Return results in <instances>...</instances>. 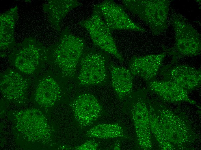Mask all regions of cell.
I'll list each match as a JSON object with an SVG mask.
<instances>
[{
  "label": "cell",
  "mask_w": 201,
  "mask_h": 150,
  "mask_svg": "<svg viewBox=\"0 0 201 150\" xmlns=\"http://www.w3.org/2000/svg\"><path fill=\"white\" fill-rule=\"evenodd\" d=\"M114 150H120V144L118 142L116 143L113 148Z\"/></svg>",
  "instance_id": "cell-21"
},
{
  "label": "cell",
  "mask_w": 201,
  "mask_h": 150,
  "mask_svg": "<svg viewBox=\"0 0 201 150\" xmlns=\"http://www.w3.org/2000/svg\"><path fill=\"white\" fill-rule=\"evenodd\" d=\"M75 117L83 127L92 125L102 115V106L96 98L90 93L78 96L71 103Z\"/></svg>",
  "instance_id": "cell-10"
},
{
  "label": "cell",
  "mask_w": 201,
  "mask_h": 150,
  "mask_svg": "<svg viewBox=\"0 0 201 150\" xmlns=\"http://www.w3.org/2000/svg\"><path fill=\"white\" fill-rule=\"evenodd\" d=\"M61 96L59 84L52 77H46L40 82L36 93L38 102L47 107L54 105Z\"/></svg>",
  "instance_id": "cell-15"
},
{
  "label": "cell",
  "mask_w": 201,
  "mask_h": 150,
  "mask_svg": "<svg viewBox=\"0 0 201 150\" xmlns=\"http://www.w3.org/2000/svg\"><path fill=\"white\" fill-rule=\"evenodd\" d=\"M26 80L18 73L10 70L3 76L1 86L3 91L10 98H23L27 85Z\"/></svg>",
  "instance_id": "cell-14"
},
{
  "label": "cell",
  "mask_w": 201,
  "mask_h": 150,
  "mask_svg": "<svg viewBox=\"0 0 201 150\" xmlns=\"http://www.w3.org/2000/svg\"><path fill=\"white\" fill-rule=\"evenodd\" d=\"M86 135L89 137L102 139L126 137L123 127L117 123L96 125L87 131Z\"/></svg>",
  "instance_id": "cell-16"
},
{
  "label": "cell",
  "mask_w": 201,
  "mask_h": 150,
  "mask_svg": "<svg viewBox=\"0 0 201 150\" xmlns=\"http://www.w3.org/2000/svg\"><path fill=\"white\" fill-rule=\"evenodd\" d=\"M161 74L163 80L174 82L187 92L200 86L201 70L185 65L171 64L164 66Z\"/></svg>",
  "instance_id": "cell-9"
},
{
  "label": "cell",
  "mask_w": 201,
  "mask_h": 150,
  "mask_svg": "<svg viewBox=\"0 0 201 150\" xmlns=\"http://www.w3.org/2000/svg\"><path fill=\"white\" fill-rule=\"evenodd\" d=\"M153 107H149L150 127L151 132L156 138L161 147L164 150H173V146L166 138L159 123L157 115Z\"/></svg>",
  "instance_id": "cell-17"
},
{
  "label": "cell",
  "mask_w": 201,
  "mask_h": 150,
  "mask_svg": "<svg viewBox=\"0 0 201 150\" xmlns=\"http://www.w3.org/2000/svg\"><path fill=\"white\" fill-rule=\"evenodd\" d=\"M78 23L88 31L94 44L113 55L121 62H123V58L118 50L111 31L94 8L89 18Z\"/></svg>",
  "instance_id": "cell-5"
},
{
  "label": "cell",
  "mask_w": 201,
  "mask_h": 150,
  "mask_svg": "<svg viewBox=\"0 0 201 150\" xmlns=\"http://www.w3.org/2000/svg\"><path fill=\"white\" fill-rule=\"evenodd\" d=\"M147 82L150 90L166 102L185 101L192 104L196 103L190 98L186 91L174 82L154 79Z\"/></svg>",
  "instance_id": "cell-12"
},
{
  "label": "cell",
  "mask_w": 201,
  "mask_h": 150,
  "mask_svg": "<svg viewBox=\"0 0 201 150\" xmlns=\"http://www.w3.org/2000/svg\"><path fill=\"white\" fill-rule=\"evenodd\" d=\"M62 38L53 53L54 62L64 76L72 77L75 74L83 52L84 40L72 34L68 28L65 29Z\"/></svg>",
  "instance_id": "cell-3"
},
{
  "label": "cell",
  "mask_w": 201,
  "mask_h": 150,
  "mask_svg": "<svg viewBox=\"0 0 201 150\" xmlns=\"http://www.w3.org/2000/svg\"><path fill=\"white\" fill-rule=\"evenodd\" d=\"M82 4L75 0L59 1L53 2L52 1L50 5L52 17L58 23L70 10Z\"/></svg>",
  "instance_id": "cell-18"
},
{
  "label": "cell",
  "mask_w": 201,
  "mask_h": 150,
  "mask_svg": "<svg viewBox=\"0 0 201 150\" xmlns=\"http://www.w3.org/2000/svg\"><path fill=\"white\" fill-rule=\"evenodd\" d=\"M111 31L127 30L142 32L146 30L131 18L122 6L112 0H106L93 7Z\"/></svg>",
  "instance_id": "cell-6"
},
{
  "label": "cell",
  "mask_w": 201,
  "mask_h": 150,
  "mask_svg": "<svg viewBox=\"0 0 201 150\" xmlns=\"http://www.w3.org/2000/svg\"><path fill=\"white\" fill-rule=\"evenodd\" d=\"M170 2L168 0H122L124 6L147 24L155 35L168 28Z\"/></svg>",
  "instance_id": "cell-1"
},
{
  "label": "cell",
  "mask_w": 201,
  "mask_h": 150,
  "mask_svg": "<svg viewBox=\"0 0 201 150\" xmlns=\"http://www.w3.org/2000/svg\"><path fill=\"white\" fill-rule=\"evenodd\" d=\"M98 146V143L95 140L90 139L72 149L76 150H96L97 149Z\"/></svg>",
  "instance_id": "cell-20"
},
{
  "label": "cell",
  "mask_w": 201,
  "mask_h": 150,
  "mask_svg": "<svg viewBox=\"0 0 201 150\" xmlns=\"http://www.w3.org/2000/svg\"><path fill=\"white\" fill-rule=\"evenodd\" d=\"M159 112L157 116L159 123L167 140L172 145L178 147L188 142L189 133L184 121L168 110H159Z\"/></svg>",
  "instance_id": "cell-8"
},
{
  "label": "cell",
  "mask_w": 201,
  "mask_h": 150,
  "mask_svg": "<svg viewBox=\"0 0 201 150\" xmlns=\"http://www.w3.org/2000/svg\"><path fill=\"white\" fill-rule=\"evenodd\" d=\"M167 55L164 52L142 57L134 56L129 61V69L134 76H139L148 82L155 79Z\"/></svg>",
  "instance_id": "cell-11"
},
{
  "label": "cell",
  "mask_w": 201,
  "mask_h": 150,
  "mask_svg": "<svg viewBox=\"0 0 201 150\" xmlns=\"http://www.w3.org/2000/svg\"><path fill=\"white\" fill-rule=\"evenodd\" d=\"M27 55L28 58L22 53L16 58L15 64L16 68L21 72L27 74L32 73L36 70L37 65L38 55L35 51L32 54Z\"/></svg>",
  "instance_id": "cell-19"
},
{
  "label": "cell",
  "mask_w": 201,
  "mask_h": 150,
  "mask_svg": "<svg viewBox=\"0 0 201 150\" xmlns=\"http://www.w3.org/2000/svg\"><path fill=\"white\" fill-rule=\"evenodd\" d=\"M131 96L133 98L131 104L132 117L138 145L143 150L150 149L152 144L149 116L150 104L139 95L133 97Z\"/></svg>",
  "instance_id": "cell-7"
},
{
  "label": "cell",
  "mask_w": 201,
  "mask_h": 150,
  "mask_svg": "<svg viewBox=\"0 0 201 150\" xmlns=\"http://www.w3.org/2000/svg\"><path fill=\"white\" fill-rule=\"evenodd\" d=\"M171 20L175 31V45L170 48L163 47L167 54L173 56L171 63L180 58L200 55L201 37L197 31L179 14L174 15Z\"/></svg>",
  "instance_id": "cell-2"
},
{
  "label": "cell",
  "mask_w": 201,
  "mask_h": 150,
  "mask_svg": "<svg viewBox=\"0 0 201 150\" xmlns=\"http://www.w3.org/2000/svg\"><path fill=\"white\" fill-rule=\"evenodd\" d=\"M112 86L119 99L124 100L132 94L134 76L129 69L109 63Z\"/></svg>",
  "instance_id": "cell-13"
},
{
  "label": "cell",
  "mask_w": 201,
  "mask_h": 150,
  "mask_svg": "<svg viewBox=\"0 0 201 150\" xmlns=\"http://www.w3.org/2000/svg\"><path fill=\"white\" fill-rule=\"evenodd\" d=\"M108 59L103 53L95 50L83 52L79 62L81 67L78 78L79 84L86 86L105 82Z\"/></svg>",
  "instance_id": "cell-4"
}]
</instances>
